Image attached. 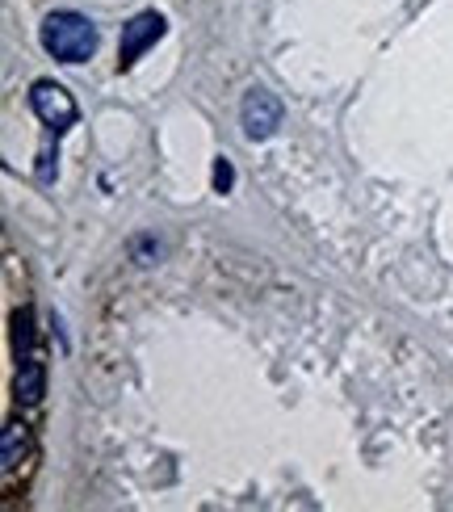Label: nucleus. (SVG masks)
<instances>
[{
  "label": "nucleus",
  "instance_id": "nucleus-6",
  "mask_svg": "<svg viewBox=\"0 0 453 512\" xmlns=\"http://www.w3.org/2000/svg\"><path fill=\"white\" fill-rule=\"evenodd\" d=\"M30 454V429L21 420H9L5 424V445H0V466H5V475H13L21 462Z\"/></svg>",
  "mask_w": 453,
  "mask_h": 512
},
{
  "label": "nucleus",
  "instance_id": "nucleus-3",
  "mask_svg": "<svg viewBox=\"0 0 453 512\" xmlns=\"http://www.w3.org/2000/svg\"><path fill=\"white\" fill-rule=\"evenodd\" d=\"M282 118H286V110H282V101H277V93L261 89V84L244 93L240 122H244V135H248L252 143H265V139H273L277 131H282Z\"/></svg>",
  "mask_w": 453,
  "mask_h": 512
},
{
  "label": "nucleus",
  "instance_id": "nucleus-7",
  "mask_svg": "<svg viewBox=\"0 0 453 512\" xmlns=\"http://www.w3.org/2000/svg\"><path fill=\"white\" fill-rule=\"evenodd\" d=\"M231 185H235V168L227 156H219L214 160V189H219V194H231Z\"/></svg>",
  "mask_w": 453,
  "mask_h": 512
},
{
  "label": "nucleus",
  "instance_id": "nucleus-2",
  "mask_svg": "<svg viewBox=\"0 0 453 512\" xmlns=\"http://www.w3.org/2000/svg\"><path fill=\"white\" fill-rule=\"evenodd\" d=\"M13 328H17V382L13 391L21 403H42L47 395V366H42V353L34 345V311H17L13 315Z\"/></svg>",
  "mask_w": 453,
  "mask_h": 512
},
{
  "label": "nucleus",
  "instance_id": "nucleus-5",
  "mask_svg": "<svg viewBox=\"0 0 453 512\" xmlns=\"http://www.w3.org/2000/svg\"><path fill=\"white\" fill-rule=\"evenodd\" d=\"M168 30V21L156 13V9H147V13H135L131 21L122 26V42H118V68H135V63L143 59V51H151L156 42L164 38Z\"/></svg>",
  "mask_w": 453,
  "mask_h": 512
},
{
  "label": "nucleus",
  "instance_id": "nucleus-4",
  "mask_svg": "<svg viewBox=\"0 0 453 512\" xmlns=\"http://www.w3.org/2000/svg\"><path fill=\"white\" fill-rule=\"evenodd\" d=\"M30 110L38 114L42 126H51V131H68V126H76L80 110H76V97L63 89V84L55 80H34V89H30Z\"/></svg>",
  "mask_w": 453,
  "mask_h": 512
},
{
  "label": "nucleus",
  "instance_id": "nucleus-1",
  "mask_svg": "<svg viewBox=\"0 0 453 512\" xmlns=\"http://www.w3.org/2000/svg\"><path fill=\"white\" fill-rule=\"evenodd\" d=\"M38 42H42V51L59 63H84L97 51V26L76 9H55L42 17Z\"/></svg>",
  "mask_w": 453,
  "mask_h": 512
}]
</instances>
